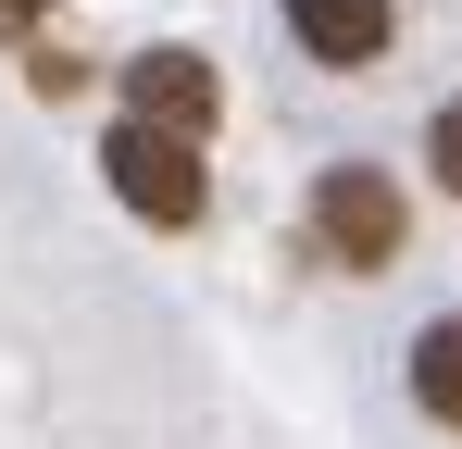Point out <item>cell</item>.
Segmentation results:
<instances>
[{"label":"cell","instance_id":"8992f818","mask_svg":"<svg viewBox=\"0 0 462 449\" xmlns=\"http://www.w3.org/2000/svg\"><path fill=\"white\" fill-rule=\"evenodd\" d=\"M425 162H438V188H450V200H462V100H450V113H438V125H425Z\"/></svg>","mask_w":462,"mask_h":449},{"label":"cell","instance_id":"7a4b0ae2","mask_svg":"<svg viewBox=\"0 0 462 449\" xmlns=\"http://www.w3.org/2000/svg\"><path fill=\"white\" fill-rule=\"evenodd\" d=\"M100 175H113V200L138 224H200V200H213L200 150L162 138V125H113V138H100Z\"/></svg>","mask_w":462,"mask_h":449},{"label":"cell","instance_id":"52a82bcc","mask_svg":"<svg viewBox=\"0 0 462 449\" xmlns=\"http://www.w3.org/2000/svg\"><path fill=\"white\" fill-rule=\"evenodd\" d=\"M25 25H38V0H0V38H25Z\"/></svg>","mask_w":462,"mask_h":449},{"label":"cell","instance_id":"5b68a950","mask_svg":"<svg viewBox=\"0 0 462 449\" xmlns=\"http://www.w3.org/2000/svg\"><path fill=\"white\" fill-rule=\"evenodd\" d=\"M412 399H425V412L462 437V312H438V325L412 337Z\"/></svg>","mask_w":462,"mask_h":449},{"label":"cell","instance_id":"3957f363","mask_svg":"<svg viewBox=\"0 0 462 449\" xmlns=\"http://www.w3.org/2000/svg\"><path fill=\"white\" fill-rule=\"evenodd\" d=\"M213 113H226V87H213V63H200V50H175V38H162V50H138V63H125V125H162V138H213Z\"/></svg>","mask_w":462,"mask_h":449},{"label":"cell","instance_id":"277c9868","mask_svg":"<svg viewBox=\"0 0 462 449\" xmlns=\"http://www.w3.org/2000/svg\"><path fill=\"white\" fill-rule=\"evenodd\" d=\"M288 25H300V50H312V63L363 75V63L387 50V25H400V13H387V0H288Z\"/></svg>","mask_w":462,"mask_h":449},{"label":"cell","instance_id":"6da1fadb","mask_svg":"<svg viewBox=\"0 0 462 449\" xmlns=\"http://www.w3.org/2000/svg\"><path fill=\"white\" fill-rule=\"evenodd\" d=\"M400 237H412V213H400V188H387L375 162H325V175H312V250H325L337 275H387Z\"/></svg>","mask_w":462,"mask_h":449}]
</instances>
